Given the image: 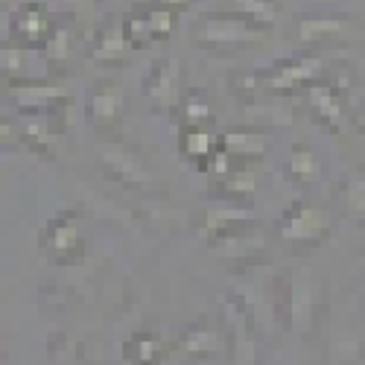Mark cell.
Listing matches in <instances>:
<instances>
[{
  "mask_svg": "<svg viewBox=\"0 0 365 365\" xmlns=\"http://www.w3.org/2000/svg\"><path fill=\"white\" fill-rule=\"evenodd\" d=\"M41 53H44L47 62H65V58L71 56V26H68L62 18H58L53 36H50V41L44 44Z\"/></svg>",
  "mask_w": 365,
  "mask_h": 365,
  "instance_id": "cell-25",
  "label": "cell"
},
{
  "mask_svg": "<svg viewBox=\"0 0 365 365\" xmlns=\"http://www.w3.org/2000/svg\"><path fill=\"white\" fill-rule=\"evenodd\" d=\"M123 359L129 365H161L164 342L152 330H135L123 345Z\"/></svg>",
  "mask_w": 365,
  "mask_h": 365,
  "instance_id": "cell-20",
  "label": "cell"
},
{
  "mask_svg": "<svg viewBox=\"0 0 365 365\" xmlns=\"http://www.w3.org/2000/svg\"><path fill=\"white\" fill-rule=\"evenodd\" d=\"M181 342H185V351L190 354V356H207V354H214V342H217V330L214 327H210V322L202 316L187 333H185V339H181Z\"/></svg>",
  "mask_w": 365,
  "mask_h": 365,
  "instance_id": "cell-24",
  "label": "cell"
},
{
  "mask_svg": "<svg viewBox=\"0 0 365 365\" xmlns=\"http://www.w3.org/2000/svg\"><path fill=\"white\" fill-rule=\"evenodd\" d=\"M351 126H354L359 135H365V100L351 111Z\"/></svg>",
  "mask_w": 365,
  "mask_h": 365,
  "instance_id": "cell-26",
  "label": "cell"
},
{
  "mask_svg": "<svg viewBox=\"0 0 365 365\" xmlns=\"http://www.w3.org/2000/svg\"><path fill=\"white\" fill-rule=\"evenodd\" d=\"M257 193V178L249 167H237L220 178H210V196L220 202H231L240 207H249Z\"/></svg>",
  "mask_w": 365,
  "mask_h": 365,
  "instance_id": "cell-17",
  "label": "cell"
},
{
  "mask_svg": "<svg viewBox=\"0 0 365 365\" xmlns=\"http://www.w3.org/2000/svg\"><path fill=\"white\" fill-rule=\"evenodd\" d=\"M275 231L295 252L319 249L333 234V207L319 199H295L278 217Z\"/></svg>",
  "mask_w": 365,
  "mask_h": 365,
  "instance_id": "cell-3",
  "label": "cell"
},
{
  "mask_svg": "<svg viewBox=\"0 0 365 365\" xmlns=\"http://www.w3.org/2000/svg\"><path fill=\"white\" fill-rule=\"evenodd\" d=\"M58 18L47 4H21L18 9L9 12L6 21V33H9V44H18L24 50H44V44L50 41L53 29H56Z\"/></svg>",
  "mask_w": 365,
  "mask_h": 365,
  "instance_id": "cell-5",
  "label": "cell"
},
{
  "mask_svg": "<svg viewBox=\"0 0 365 365\" xmlns=\"http://www.w3.org/2000/svg\"><path fill=\"white\" fill-rule=\"evenodd\" d=\"M220 146L234 158L237 167H246V161H257V158L266 155L272 140L266 138V132L246 126V129H228V132H222L220 135Z\"/></svg>",
  "mask_w": 365,
  "mask_h": 365,
  "instance_id": "cell-15",
  "label": "cell"
},
{
  "mask_svg": "<svg viewBox=\"0 0 365 365\" xmlns=\"http://www.w3.org/2000/svg\"><path fill=\"white\" fill-rule=\"evenodd\" d=\"M100 155V170L111 178L120 181L126 187H146L152 181V170L143 164V158L138 155L135 149L120 146V143H103L97 149Z\"/></svg>",
  "mask_w": 365,
  "mask_h": 365,
  "instance_id": "cell-13",
  "label": "cell"
},
{
  "mask_svg": "<svg viewBox=\"0 0 365 365\" xmlns=\"http://www.w3.org/2000/svg\"><path fill=\"white\" fill-rule=\"evenodd\" d=\"M135 53L129 36H126V24L123 18H106L100 26H97V33L94 38L88 41V62H94V65H123L126 58Z\"/></svg>",
  "mask_w": 365,
  "mask_h": 365,
  "instance_id": "cell-14",
  "label": "cell"
},
{
  "mask_svg": "<svg viewBox=\"0 0 365 365\" xmlns=\"http://www.w3.org/2000/svg\"><path fill=\"white\" fill-rule=\"evenodd\" d=\"M284 175L295 181V185H307V181H319L324 175V164L310 143L298 140L289 146V155L284 161Z\"/></svg>",
  "mask_w": 365,
  "mask_h": 365,
  "instance_id": "cell-19",
  "label": "cell"
},
{
  "mask_svg": "<svg viewBox=\"0 0 365 365\" xmlns=\"http://www.w3.org/2000/svg\"><path fill=\"white\" fill-rule=\"evenodd\" d=\"M234 12L246 15L249 21H255L260 29L269 33L281 21L284 6H281V0H234Z\"/></svg>",
  "mask_w": 365,
  "mask_h": 365,
  "instance_id": "cell-22",
  "label": "cell"
},
{
  "mask_svg": "<svg viewBox=\"0 0 365 365\" xmlns=\"http://www.w3.org/2000/svg\"><path fill=\"white\" fill-rule=\"evenodd\" d=\"M217 146H220V135L207 132L205 126H181V132H178V155L187 164H193L199 173H205Z\"/></svg>",
  "mask_w": 365,
  "mask_h": 365,
  "instance_id": "cell-18",
  "label": "cell"
},
{
  "mask_svg": "<svg viewBox=\"0 0 365 365\" xmlns=\"http://www.w3.org/2000/svg\"><path fill=\"white\" fill-rule=\"evenodd\" d=\"M152 4H158L164 9H173V12H181V9H187L193 0H152Z\"/></svg>",
  "mask_w": 365,
  "mask_h": 365,
  "instance_id": "cell-27",
  "label": "cell"
},
{
  "mask_svg": "<svg viewBox=\"0 0 365 365\" xmlns=\"http://www.w3.org/2000/svg\"><path fill=\"white\" fill-rule=\"evenodd\" d=\"M333 202L339 205V210L348 220L365 225V167L342 173L333 181Z\"/></svg>",
  "mask_w": 365,
  "mask_h": 365,
  "instance_id": "cell-16",
  "label": "cell"
},
{
  "mask_svg": "<svg viewBox=\"0 0 365 365\" xmlns=\"http://www.w3.org/2000/svg\"><path fill=\"white\" fill-rule=\"evenodd\" d=\"M234 79L246 82L242 85V94L257 97V94H275V97H289L298 91H307L319 82L333 79L330 76V65L327 58L319 53H298L289 58H278L272 62L266 71H255V73H234Z\"/></svg>",
  "mask_w": 365,
  "mask_h": 365,
  "instance_id": "cell-1",
  "label": "cell"
},
{
  "mask_svg": "<svg viewBox=\"0 0 365 365\" xmlns=\"http://www.w3.org/2000/svg\"><path fill=\"white\" fill-rule=\"evenodd\" d=\"M126 117V91L111 79H97L88 88L85 94V123L103 132V135H114L123 126Z\"/></svg>",
  "mask_w": 365,
  "mask_h": 365,
  "instance_id": "cell-6",
  "label": "cell"
},
{
  "mask_svg": "<svg viewBox=\"0 0 365 365\" xmlns=\"http://www.w3.org/2000/svg\"><path fill=\"white\" fill-rule=\"evenodd\" d=\"M345 94H348V79H336V76L304 91L313 120L333 135H342L345 126L351 123V111L345 106Z\"/></svg>",
  "mask_w": 365,
  "mask_h": 365,
  "instance_id": "cell-8",
  "label": "cell"
},
{
  "mask_svg": "<svg viewBox=\"0 0 365 365\" xmlns=\"http://www.w3.org/2000/svg\"><path fill=\"white\" fill-rule=\"evenodd\" d=\"M175 117H178V126H205L214 111H210V103L205 97L202 88H193V91H185L178 108H175Z\"/></svg>",
  "mask_w": 365,
  "mask_h": 365,
  "instance_id": "cell-21",
  "label": "cell"
},
{
  "mask_svg": "<svg viewBox=\"0 0 365 365\" xmlns=\"http://www.w3.org/2000/svg\"><path fill=\"white\" fill-rule=\"evenodd\" d=\"M97 4H106V0H97Z\"/></svg>",
  "mask_w": 365,
  "mask_h": 365,
  "instance_id": "cell-28",
  "label": "cell"
},
{
  "mask_svg": "<svg viewBox=\"0 0 365 365\" xmlns=\"http://www.w3.org/2000/svg\"><path fill=\"white\" fill-rule=\"evenodd\" d=\"M257 225L255 214L249 207H240L231 202H210L207 207H202L196 214V228L210 240V242H222L231 237H240L246 228Z\"/></svg>",
  "mask_w": 365,
  "mask_h": 365,
  "instance_id": "cell-12",
  "label": "cell"
},
{
  "mask_svg": "<svg viewBox=\"0 0 365 365\" xmlns=\"http://www.w3.org/2000/svg\"><path fill=\"white\" fill-rule=\"evenodd\" d=\"M6 94L9 103L18 108V114H29V117L53 120L56 111H65L68 106V88L58 82H9Z\"/></svg>",
  "mask_w": 365,
  "mask_h": 365,
  "instance_id": "cell-9",
  "label": "cell"
},
{
  "mask_svg": "<svg viewBox=\"0 0 365 365\" xmlns=\"http://www.w3.org/2000/svg\"><path fill=\"white\" fill-rule=\"evenodd\" d=\"M123 24H126V36H129L132 47L143 50L152 41H164L175 33L178 12L164 9L158 4H146V6H135L129 15H123Z\"/></svg>",
  "mask_w": 365,
  "mask_h": 365,
  "instance_id": "cell-11",
  "label": "cell"
},
{
  "mask_svg": "<svg viewBox=\"0 0 365 365\" xmlns=\"http://www.w3.org/2000/svg\"><path fill=\"white\" fill-rule=\"evenodd\" d=\"M193 41L214 56H234L266 41V29L240 12H205L193 21Z\"/></svg>",
  "mask_w": 365,
  "mask_h": 365,
  "instance_id": "cell-2",
  "label": "cell"
},
{
  "mask_svg": "<svg viewBox=\"0 0 365 365\" xmlns=\"http://www.w3.org/2000/svg\"><path fill=\"white\" fill-rule=\"evenodd\" d=\"M354 26V15L342 9H304L292 18V36L304 47H319L327 41H339Z\"/></svg>",
  "mask_w": 365,
  "mask_h": 365,
  "instance_id": "cell-7",
  "label": "cell"
},
{
  "mask_svg": "<svg viewBox=\"0 0 365 365\" xmlns=\"http://www.w3.org/2000/svg\"><path fill=\"white\" fill-rule=\"evenodd\" d=\"M140 94L152 111H175L185 91H181V65L178 58H155L143 73Z\"/></svg>",
  "mask_w": 365,
  "mask_h": 365,
  "instance_id": "cell-10",
  "label": "cell"
},
{
  "mask_svg": "<svg viewBox=\"0 0 365 365\" xmlns=\"http://www.w3.org/2000/svg\"><path fill=\"white\" fill-rule=\"evenodd\" d=\"M292 123V111L289 108H281V106H246V126L249 129H260V132H269V129H278V126H289Z\"/></svg>",
  "mask_w": 365,
  "mask_h": 365,
  "instance_id": "cell-23",
  "label": "cell"
},
{
  "mask_svg": "<svg viewBox=\"0 0 365 365\" xmlns=\"http://www.w3.org/2000/svg\"><path fill=\"white\" fill-rule=\"evenodd\" d=\"M38 249L53 266H76L88 255V234H85V220L79 210H56V214L41 225L38 231Z\"/></svg>",
  "mask_w": 365,
  "mask_h": 365,
  "instance_id": "cell-4",
  "label": "cell"
}]
</instances>
